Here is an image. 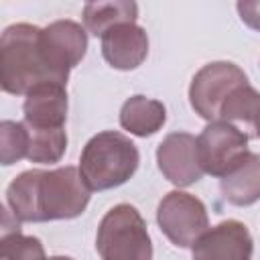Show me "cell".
<instances>
[{"mask_svg": "<svg viewBox=\"0 0 260 260\" xmlns=\"http://www.w3.org/2000/svg\"><path fill=\"white\" fill-rule=\"evenodd\" d=\"M89 197L91 189L71 165L24 171L6 189V205L20 223L73 219L85 211Z\"/></svg>", "mask_w": 260, "mask_h": 260, "instance_id": "cell-1", "label": "cell"}, {"mask_svg": "<svg viewBox=\"0 0 260 260\" xmlns=\"http://www.w3.org/2000/svg\"><path fill=\"white\" fill-rule=\"evenodd\" d=\"M41 32L43 28L28 22L4 28L0 37V85L6 93L26 95L47 81L65 85L45 55Z\"/></svg>", "mask_w": 260, "mask_h": 260, "instance_id": "cell-2", "label": "cell"}, {"mask_svg": "<svg viewBox=\"0 0 260 260\" xmlns=\"http://www.w3.org/2000/svg\"><path fill=\"white\" fill-rule=\"evenodd\" d=\"M140 152L122 132L104 130L91 136L79 156V173L91 191L124 185L138 169Z\"/></svg>", "mask_w": 260, "mask_h": 260, "instance_id": "cell-3", "label": "cell"}, {"mask_svg": "<svg viewBox=\"0 0 260 260\" xmlns=\"http://www.w3.org/2000/svg\"><path fill=\"white\" fill-rule=\"evenodd\" d=\"M95 248L102 260H152L146 221L130 203H118L102 217Z\"/></svg>", "mask_w": 260, "mask_h": 260, "instance_id": "cell-4", "label": "cell"}, {"mask_svg": "<svg viewBox=\"0 0 260 260\" xmlns=\"http://www.w3.org/2000/svg\"><path fill=\"white\" fill-rule=\"evenodd\" d=\"M248 83L246 73L232 61H213L203 65L191 79L189 102L195 114L207 122H215L221 116V106L234 89Z\"/></svg>", "mask_w": 260, "mask_h": 260, "instance_id": "cell-5", "label": "cell"}, {"mask_svg": "<svg viewBox=\"0 0 260 260\" xmlns=\"http://www.w3.org/2000/svg\"><path fill=\"white\" fill-rule=\"evenodd\" d=\"M156 221L160 232L177 248H191L207 230L209 217L201 199L185 191H169L158 207Z\"/></svg>", "mask_w": 260, "mask_h": 260, "instance_id": "cell-6", "label": "cell"}, {"mask_svg": "<svg viewBox=\"0 0 260 260\" xmlns=\"http://www.w3.org/2000/svg\"><path fill=\"white\" fill-rule=\"evenodd\" d=\"M250 136L232 122H209L197 136V156L203 173L211 177H225L250 150Z\"/></svg>", "mask_w": 260, "mask_h": 260, "instance_id": "cell-7", "label": "cell"}, {"mask_svg": "<svg viewBox=\"0 0 260 260\" xmlns=\"http://www.w3.org/2000/svg\"><path fill=\"white\" fill-rule=\"evenodd\" d=\"M45 55L61 77L63 83L69 79V71L81 63L87 51V32L75 20H55L47 24L41 32Z\"/></svg>", "mask_w": 260, "mask_h": 260, "instance_id": "cell-8", "label": "cell"}, {"mask_svg": "<svg viewBox=\"0 0 260 260\" xmlns=\"http://www.w3.org/2000/svg\"><path fill=\"white\" fill-rule=\"evenodd\" d=\"M254 242L246 223L225 219L209 228L193 246V260H252Z\"/></svg>", "mask_w": 260, "mask_h": 260, "instance_id": "cell-9", "label": "cell"}, {"mask_svg": "<svg viewBox=\"0 0 260 260\" xmlns=\"http://www.w3.org/2000/svg\"><path fill=\"white\" fill-rule=\"evenodd\" d=\"M156 162L165 179L177 187H189L203 177L197 156V138L189 132H171L156 148Z\"/></svg>", "mask_w": 260, "mask_h": 260, "instance_id": "cell-10", "label": "cell"}, {"mask_svg": "<svg viewBox=\"0 0 260 260\" xmlns=\"http://www.w3.org/2000/svg\"><path fill=\"white\" fill-rule=\"evenodd\" d=\"M102 55L110 67L132 71L140 67L148 55V35L136 22H124L102 37Z\"/></svg>", "mask_w": 260, "mask_h": 260, "instance_id": "cell-11", "label": "cell"}, {"mask_svg": "<svg viewBox=\"0 0 260 260\" xmlns=\"http://www.w3.org/2000/svg\"><path fill=\"white\" fill-rule=\"evenodd\" d=\"M24 124L35 130L63 128L67 120V89L61 83H41L24 95Z\"/></svg>", "mask_w": 260, "mask_h": 260, "instance_id": "cell-12", "label": "cell"}, {"mask_svg": "<svg viewBox=\"0 0 260 260\" xmlns=\"http://www.w3.org/2000/svg\"><path fill=\"white\" fill-rule=\"evenodd\" d=\"M219 191L232 205L246 207L260 199V154L248 152L225 177L219 179Z\"/></svg>", "mask_w": 260, "mask_h": 260, "instance_id": "cell-13", "label": "cell"}, {"mask_svg": "<svg viewBox=\"0 0 260 260\" xmlns=\"http://www.w3.org/2000/svg\"><path fill=\"white\" fill-rule=\"evenodd\" d=\"M167 122V108L162 102L146 95H132L120 108V126L134 136L146 138L158 132Z\"/></svg>", "mask_w": 260, "mask_h": 260, "instance_id": "cell-14", "label": "cell"}, {"mask_svg": "<svg viewBox=\"0 0 260 260\" xmlns=\"http://www.w3.org/2000/svg\"><path fill=\"white\" fill-rule=\"evenodd\" d=\"M138 18V4L130 0H114V2H87L83 6V24L89 35L104 37L110 28L136 22Z\"/></svg>", "mask_w": 260, "mask_h": 260, "instance_id": "cell-15", "label": "cell"}, {"mask_svg": "<svg viewBox=\"0 0 260 260\" xmlns=\"http://www.w3.org/2000/svg\"><path fill=\"white\" fill-rule=\"evenodd\" d=\"M65 150H67L65 128H55V130L28 128V154H26V158L30 162H41V165L59 162L63 158Z\"/></svg>", "mask_w": 260, "mask_h": 260, "instance_id": "cell-16", "label": "cell"}, {"mask_svg": "<svg viewBox=\"0 0 260 260\" xmlns=\"http://www.w3.org/2000/svg\"><path fill=\"white\" fill-rule=\"evenodd\" d=\"M258 110H260V93L250 83H244L238 89H234L232 95L225 100V104L221 106L219 120H225L232 124L240 122L252 128Z\"/></svg>", "mask_w": 260, "mask_h": 260, "instance_id": "cell-17", "label": "cell"}, {"mask_svg": "<svg viewBox=\"0 0 260 260\" xmlns=\"http://www.w3.org/2000/svg\"><path fill=\"white\" fill-rule=\"evenodd\" d=\"M28 154V128L24 122L2 120L0 122V160L2 165H14Z\"/></svg>", "mask_w": 260, "mask_h": 260, "instance_id": "cell-18", "label": "cell"}, {"mask_svg": "<svg viewBox=\"0 0 260 260\" xmlns=\"http://www.w3.org/2000/svg\"><path fill=\"white\" fill-rule=\"evenodd\" d=\"M0 260H47V256L39 238L12 232L2 236Z\"/></svg>", "mask_w": 260, "mask_h": 260, "instance_id": "cell-19", "label": "cell"}, {"mask_svg": "<svg viewBox=\"0 0 260 260\" xmlns=\"http://www.w3.org/2000/svg\"><path fill=\"white\" fill-rule=\"evenodd\" d=\"M236 8L244 24L254 30H260V2H238Z\"/></svg>", "mask_w": 260, "mask_h": 260, "instance_id": "cell-20", "label": "cell"}, {"mask_svg": "<svg viewBox=\"0 0 260 260\" xmlns=\"http://www.w3.org/2000/svg\"><path fill=\"white\" fill-rule=\"evenodd\" d=\"M252 130L256 132V136L260 138V110H258V114H256V118H254V124H252Z\"/></svg>", "mask_w": 260, "mask_h": 260, "instance_id": "cell-21", "label": "cell"}, {"mask_svg": "<svg viewBox=\"0 0 260 260\" xmlns=\"http://www.w3.org/2000/svg\"><path fill=\"white\" fill-rule=\"evenodd\" d=\"M47 260H73V258H69V256H51Z\"/></svg>", "mask_w": 260, "mask_h": 260, "instance_id": "cell-22", "label": "cell"}]
</instances>
